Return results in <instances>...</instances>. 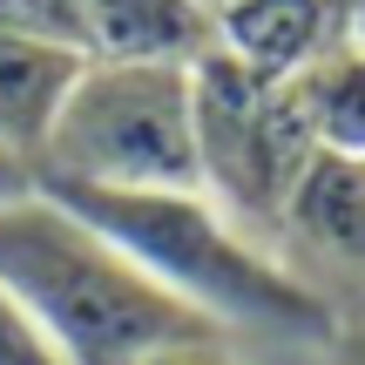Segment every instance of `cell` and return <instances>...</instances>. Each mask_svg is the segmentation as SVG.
Returning a JSON list of instances; mask_svg holds the SVG:
<instances>
[{"label":"cell","instance_id":"obj_10","mask_svg":"<svg viewBox=\"0 0 365 365\" xmlns=\"http://www.w3.org/2000/svg\"><path fill=\"white\" fill-rule=\"evenodd\" d=\"M0 34L54 41L81 54V0H0Z\"/></svg>","mask_w":365,"mask_h":365},{"label":"cell","instance_id":"obj_13","mask_svg":"<svg viewBox=\"0 0 365 365\" xmlns=\"http://www.w3.org/2000/svg\"><path fill=\"white\" fill-rule=\"evenodd\" d=\"M129 365H230L223 345H170V352H149V359H129Z\"/></svg>","mask_w":365,"mask_h":365},{"label":"cell","instance_id":"obj_5","mask_svg":"<svg viewBox=\"0 0 365 365\" xmlns=\"http://www.w3.org/2000/svg\"><path fill=\"white\" fill-rule=\"evenodd\" d=\"M284 271L331 312V291H365V163L318 156L277 223Z\"/></svg>","mask_w":365,"mask_h":365},{"label":"cell","instance_id":"obj_9","mask_svg":"<svg viewBox=\"0 0 365 365\" xmlns=\"http://www.w3.org/2000/svg\"><path fill=\"white\" fill-rule=\"evenodd\" d=\"M345 14L331 0H237L217 14V48L230 61L257 68V75L284 81L325 48L331 34H345Z\"/></svg>","mask_w":365,"mask_h":365},{"label":"cell","instance_id":"obj_6","mask_svg":"<svg viewBox=\"0 0 365 365\" xmlns=\"http://www.w3.org/2000/svg\"><path fill=\"white\" fill-rule=\"evenodd\" d=\"M81 54L115 68H182L217 54V14L196 0H81Z\"/></svg>","mask_w":365,"mask_h":365},{"label":"cell","instance_id":"obj_1","mask_svg":"<svg viewBox=\"0 0 365 365\" xmlns=\"http://www.w3.org/2000/svg\"><path fill=\"white\" fill-rule=\"evenodd\" d=\"M0 284L27 304L68 365H129L170 345H223L210 318L176 304L48 190L0 210Z\"/></svg>","mask_w":365,"mask_h":365},{"label":"cell","instance_id":"obj_2","mask_svg":"<svg viewBox=\"0 0 365 365\" xmlns=\"http://www.w3.org/2000/svg\"><path fill=\"white\" fill-rule=\"evenodd\" d=\"M75 217H88L143 277H156L176 304L230 339V331H325L331 312L284 271L271 244L237 230L203 190L176 196H95V190H48Z\"/></svg>","mask_w":365,"mask_h":365},{"label":"cell","instance_id":"obj_8","mask_svg":"<svg viewBox=\"0 0 365 365\" xmlns=\"http://www.w3.org/2000/svg\"><path fill=\"white\" fill-rule=\"evenodd\" d=\"M284 95L318 156L365 163V34L359 27L331 34L298 75H284Z\"/></svg>","mask_w":365,"mask_h":365},{"label":"cell","instance_id":"obj_3","mask_svg":"<svg viewBox=\"0 0 365 365\" xmlns=\"http://www.w3.org/2000/svg\"><path fill=\"white\" fill-rule=\"evenodd\" d=\"M41 190H95V196L203 190L190 75L88 61L41 149Z\"/></svg>","mask_w":365,"mask_h":365},{"label":"cell","instance_id":"obj_11","mask_svg":"<svg viewBox=\"0 0 365 365\" xmlns=\"http://www.w3.org/2000/svg\"><path fill=\"white\" fill-rule=\"evenodd\" d=\"M0 365H68L54 352V339L27 318V304L0 284Z\"/></svg>","mask_w":365,"mask_h":365},{"label":"cell","instance_id":"obj_15","mask_svg":"<svg viewBox=\"0 0 365 365\" xmlns=\"http://www.w3.org/2000/svg\"><path fill=\"white\" fill-rule=\"evenodd\" d=\"M196 7H210V14H223V7H237V0H196Z\"/></svg>","mask_w":365,"mask_h":365},{"label":"cell","instance_id":"obj_12","mask_svg":"<svg viewBox=\"0 0 365 365\" xmlns=\"http://www.w3.org/2000/svg\"><path fill=\"white\" fill-rule=\"evenodd\" d=\"M41 190V176L27 170L21 156H7V149H0V210H14V203H27V196Z\"/></svg>","mask_w":365,"mask_h":365},{"label":"cell","instance_id":"obj_14","mask_svg":"<svg viewBox=\"0 0 365 365\" xmlns=\"http://www.w3.org/2000/svg\"><path fill=\"white\" fill-rule=\"evenodd\" d=\"M331 365H365V325L339 339V359H331Z\"/></svg>","mask_w":365,"mask_h":365},{"label":"cell","instance_id":"obj_4","mask_svg":"<svg viewBox=\"0 0 365 365\" xmlns=\"http://www.w3.org/2000/svg\"><path fill=\"white\" fill-rule=\"evenodd\" d=\"M190 95H196V170H203V196L237 230H250L257 244L277 250V223H284L304 170L318 163L284 81L257 75V68L230 61L217 48L210 61L190 68Z\"/></svg>","mask_w":365,"mask_h":365},{"label":"cell","instance_id":"obj_7","mask_svg":"<svg viewBox=\"0 0 365 365\" xmlns=\"http://www.w3.org/2000/svg\"><path fill=\"white\" fill-rule=\"evenodd\" d=\"M81 68H88V54H75V48L0 34V149L21 156L34 176H41V149H48Z\"/></svg>","mask_w":365,"mask_h":365}]
</instances>
